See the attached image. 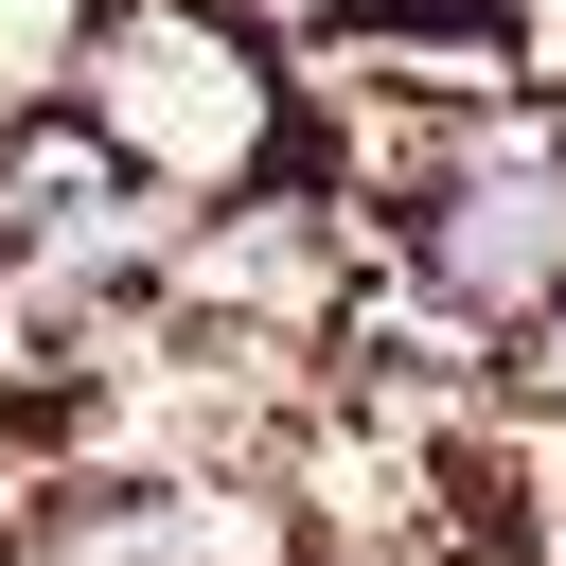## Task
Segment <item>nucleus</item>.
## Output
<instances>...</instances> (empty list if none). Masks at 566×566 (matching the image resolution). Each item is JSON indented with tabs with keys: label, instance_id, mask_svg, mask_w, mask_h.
<instances>
[{
	"label": "nucleus",
	"instance_id": "nucleus-2",
	"mask_svg": "<svg viewBox=\"0 0 566 566\" xmlns=\"http://www.w3.org/2000/svg\"><path fill=\"white\" fill-rule=\"evenodd\" d=\"M318 53L371 88V124H389V106H478V124H495V106L531 88V35H513L495 0H336Z\"/></svg>",
	"mask_w": 566,
	"mask_h": 566
},
{
	"label": "nucleus",
	"instance_id": "nucleus-1",
	"mask_svg": "<svg viewBox=\"0 0 566 566\" xmlns=\"http://www.w3.org/2000/svg\"><path fill=\"white\" fill-rule=\"evenodd\" d=\"M53 106L106 142V177H177L212 212L265 195V177H301V71L230 0H106L71 35V88Z\"/></svg>",
	"mask_w": 566,
	"mask_h": 566
},
{
	"label": "nucleus",
	"instance_id": "nucleus-3",
	"mask_svg": "<svg viewBox=\"0 0 566 566\" xmlns=\"http://www.w3.org/2000/svg\"><path fill=\"white\" fill-rule=\"evenodd\" d=\"M513 371H531V389H548V407H566V301H548V318H531V336H513Z\"/></svg>",
	"mask_w": 566,
	"mask_h": 566
}]
</instances>
